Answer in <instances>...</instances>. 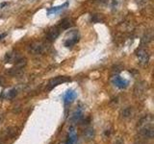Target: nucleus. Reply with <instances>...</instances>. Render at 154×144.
<instances>
[{
	"instance_id": "1",
	"label": "nucleus",
	"mask_w": 154,
	"mask_h": 144,
	"mask_svg": "<svg viewBox=\"0 0 154 144\" xmlns=\"http://www.w3.org/2000/svg\"><path fill=\"white\" fill-rule=\"evenodd\" d=\"M139 133L144 139H151L154 134L153 121L151 116H144L139 123Z\"/></svg>"
},
{
	"instance_id": "2",
	"label": "nucleus",
	"mask_w": 154,
	"mask_h": 144,
	"mask_svg": "<svg viewBox=\"0 0 154 144\" xmlns=\"http://www.w3.org/2000/svg\"><path fill=\"white\" fill-rule=\"evenodd\" d=\"M79 40L80 36L79 33H78V30H73V31H70L66 34L64 41V45L66 47H72L79 41Z\"/></svg>"
},
{
	"instance_id": "3",
	"label": "nucleus",
	"mask_w": 154,
	"mask_h": 144,
	"mask_svg": "<svg viewBox=\"0 0 154 144\" xmlns=\"http://www.w3.org/2000/svg\"><path fill=\"white\" fill-rule=\"evenodd\" d=\"M135 54H136V57H137V59L139 61L138 62L142 65V67H144V65H146L147 64H148L149 54L144 48H143V47L138 48V49L135 51Z\"/></svg>"
},
{
	"instance_id": "4",
	"label": "nucleus",
	"mask_w": 154,
	"mask_h": 144,
	"mask_svg": "<svg viewBox=\"0 0 154 144\" xmlns=\"http://www.w3.org/2000/svg\"><path fill=\"white\" fill-rule=\"evenodd\" d=\"M70 81V78L68 77V76H57V77H54L52 78L48 84L46 85V89L47 91H51V89H53L54 88H56L57 86L61 85V84H64L66 82H69Z\"/></svg>"
},
{
	"instance_id": "5",
	"label": "nucleus",
	"mask_w": 154,
	"mask_h": 144,
	"mask_svg": "<svg viewBox=\"0 0 154 144\" xmlns=\"http://www.w3.org/2000/svg\"><path fill=\"white\" fill-rule=\"evenodd\" d=\"M45 50V44L41 41H34L28 46V51L33 55H40Z\"/></svg>"
},
{
	"instance_id": "6",
	"label": "nucleus",
	"mask_w": 154,
	"mask_h": 144,
	"mask_svg": "<svg viewBox=\"0 0 154 144\" xmlns=\"http://www.w3.org/2000/svg\"><path fill=\"white\" fill-rule=\"evenodd\" d=\"M60 35V29L57 26L55 27H51V28L46 32V35H45V40L49 43H52L56 40L57 38L59 37Z\"/></svg>"
},
{
	"instance_id": "7",
	"label": "nucleus",
	"mask_w": 154,
	"mask_h": 144,
	"mask_svg": "<svg viewBox=\"0 0 154 144\" xmlns=\"http://www.w3.org/2000/svg\"><path fill=\"white\" fill-rule=\"evenodd\" d=\"M112 83H113L114 86H116L117 88H125L128 86V84L129 82L127 80L123 79V78L119 77V75H116V76L113 77V79H112Z\"/></svg>"
},
{
	"instance_id": "8",
	"label": "nucleus",
	"mask_w": 154,
	"mask_h": 144,
	"mask_svg": "<svg viewBox=\"0 0 154 144\" xmlns=\"http://www.w3.org/2000/svg\"><path fill=\"white\" fill-rule=\"evenodd\" d=\"M23 72H24V67L16 64L14 67L9 68V69L6 71V74L9 75V76H12V77H17V76L22 75Z\"/></svg>"
},
{
	"instance_id": "9",
	"label": "nucleus",
	"mask_w": 154,
	"mask_h": 144,
	"mask_svg": "<svg viewBox=\"0 0 154 144\" xmlns=\"http://www.w3.org/2000/svg\"><path fill=\"white\" fill-rule=\"evenodd\" d=\"M21 58L19 54H17L16 51H11V52H8L7 54L5 55V58H4V62L7 64V62H9V64H12V62H16L19 61V60Z\"/></svg>"
},
{
	"instance_id": "10",
	"label": "nucleus",
	"mask_w": 154,
	"mask_h": 144,
	"mask_svg": "<svg viewBox=\"0 0 154 144\" xmlns=\"http://www.w3.org/2000/svg\"><path fill=\"white\" fill-rule=\"evenodd\" d=\"M73 25V22H72V20L70 19H62L61 21L58 23V28L60 30H66V29H69L70 27Z\"/></svg>"
},
{
	"instance_id": "11",
	"label": "nucleus",
	"mask_w": 154,
	"mask_h": 144,
	"mask_svg": "<svg viewBox=\"0 0 154 144\" xmlns=\"http://www.w3.org/2000/svg\"><path fill=\"white\" fill-rule=\"evenodd\" d=\"M134 92L137 97H140V96L143 95L144 92H146V83H144V82L138 83L135 86Z\"/></svg>"
},
{
	"instance_id": "12",
	"label": "nucleus",
	"mask_w": 154,
	"mask_h": 144,
	"mask_svg": "<svg viewBox=\"0 0 154 144\" xmlns=\"http://www.w3.org/2000/svg\"><path fill=\"white\" fill-rule=\"evenodd\" d=\"M76 98V92L74 91H72V89H69L66 92V94L64 96V100H65V103L66 104H69L71 103V102L74 101V99Z\"/></svg>"
},
{
	"instance_id": "13",
	"label": "nucleus",
	"mask_w": 154,
	"mask_h": 144,
	"mask_svg": "<svg viewBox=\"0 0 154 144\" xmlns=\"http://www.w3.org/2000/svg\"><path fill=\"white\" fill-rule=\"evenodd\" d=\"M68 6V2H66L64 3L63 5H60V6H56V7H51L47 10V14H56V13H59V12H61L63 10H65V9Z\"/></svg>"
},
{
	"instance_id": "14",
	"label": "nucleus",
	"mask_w": 154,
	"mask_h": 144,
	"mask_svg": "<svg viewBox=\"0 0 154 144\" xmlns=\"http://www.w3.org/2000/svg\"><path fill=\"white\" fill-rule=\"evenodd\" d=\"M75 140H76V133L74 131V128H70L68 132V137L66 140V144H74Z\"/></svg>"
},
{
	"instance_id": "15",
	"label": "nucleus",
	"mask_w": 154,
	"mask_h": 144,
	"mask_svg": "<svg viewBox=\"0 0 154 144\" xmlns=\"http://www.w3.org/2000/svg\"><path fill=\"white\" fill-rule=\"evenodd\" d=\"M90 21H92L93 23H100V22L104 21V17L102 14H92V16H90Z\"/></svg>"
},
{
	"instance_id": "16",
	"label": "nucleus",
	"mask_w": 154,
	"mask_h": 144,
	"mask_svg": "<svg viewBox=\"0 0 154 144\" xmlns=\"http://www.w3.org/2000/svg\"><path fill=\"white\" fill-rule=\"evenodd\" d=\"M83 117V112H82V110H76L73 115H72V117H71V119L73 120V121H75V122H77V121H79V120Z\"/></svg>"
},
{
	"instance_id": "17",
	"label": "nucleus",
	"mask_w": 154,
	"mask_h": 144,
	"mask_svg": "<svg viewBox=\"0 0 154 144\" xmlns=\"http://www.w3.org/2000/svg\"><path fill=\"white\" fill-rule=\"evenodd\" d=\"M17 94V91L16 88H13V89H11V91H9L7 92V94H6V98L7 99H13V98L16 97Z\"/></svg>"
},
{
	"instance_id": "18",
	"label": "nucleus",
	"mask_w": 154,
	"mask_h": 144,
	"mask_svg": "<svg viewBox=\"0 0 154 144\" xmlns=\"http://www.w3.org/2000/svg\"><path fill=\"white\" fill-rule=\"evenodd\" d=\"M11 134H12L11 131H8V130H7V132L5 133V136H1V137H0V144H5L6 137H7V136H10Z\"/></svg>"
},
{
	"instance_id": "19",
	"label": "nucleus",
	"mask_w": 154,
	"mask_h": 144,
	"mask_svg": "<svg viewBox=\"0 0 154 144\" xmlns=\"http://www.w3.org/2000/svg\"><path fill=\"white\" fill-rule=\"evenodd\" d=\"M134 1L138 6H144V5L146 4L148 0H134Z\"/></svg>"
},
{
	"instance_id": "20",
	"label": "nucleus",
	"mask_w": 154,
	"mask_h": 144,
	"mask_svg": "<svg viewBox=\"0 0 154 144\" xmlns=\"http://www.w3.org/2000/svg\"><path fill=\"white\" fill-rule=\"evenodd\" d=\"M86 134H87V137H88V139H93V130H92V129H90V130H87Z\"/></svg>"
},
{
	"instance_id": "21",
	"label": "nucleus",
	"mask_w": 154,
	"mask_h": 144,
	"mask_svg": "<svg viewBox=\"0 0 154 144\" xmlns=\"http://www.w3.org/2000/svg\"><path fill=\"white\" fill-rule=\"evenodd\" d=\"M93 3H97V4H105L107 3V0H92Z\"/></svg>"
},
{
	"instance_id": "22",
	"label": "nucleus",
	"mask_w": 154,
	"mask_h": 144,
	"mask_svg": "<svg viewBox=\"0 0 154 144\" xmlns=\"http://www.w3.org/2000/svg\"><path fill=\"white\" fill-rule=\"evenodd\" d=\"M123 115H125L124 117H128V116L130 115V109H126L123 110Z\"/></svg>"
},
{
	"instance_id": "23",
	"label": "nucleus",
	"mask_w": 154,
	"mask_h": 144,
	"mask_svg": "<svg viewBox=\"0 0 154 144\" xmlns=\"http://www.w3.org/2000/svg\"><path fill=\"white\" fill-rule=\"evenodd\" d=\"M114 144H123V141H122V139H117L116 141H115Z\"/></svg>"
},
{
	"instance_id": "24",
	"label": "nucleus",
	"mask_w": 154,
	"mask_h": 144,
	"mask_svg": "<svg viewBox=\"0 0 154 144\" xmlns=\"http://www.w3.org/2000/svg\"><path fill=\"white\" fill-rule=\"evenodd\" d=\"M7 36V33H3V34L0 35V40H3V38H5Z\"/></svg>"
},
{
	"instance_id": "25",
	"label": "nucleus",
	"mask_w": 154,
	"mask_h": 144,
	"mask_svg": "<svg viewBox=\"0 0 154 144\" xmlns=\"http://www.w3.org/2000/svg\"><path fill=\"white\" fill-rule=\"evenodd\" d=\"M3 84H4V79H3L1 76H0V86H2Z\"/></svg>"
},
{
	"instance_id": "26",
	"label": "nucleus",
	"mask_w": 154,
	"mask_h": 144,
	"mask_svg": "<svg viewBox=\"0 0 154 144\" xmlns=\"http://www.w3.org/2000/svg\"><path fill=\"white\" fill-rule=\"evenodd\" d=\"M5 5H7V3H2V4H0V9H1L3 6H5Z\"/></svg>"
}]
</instances>
